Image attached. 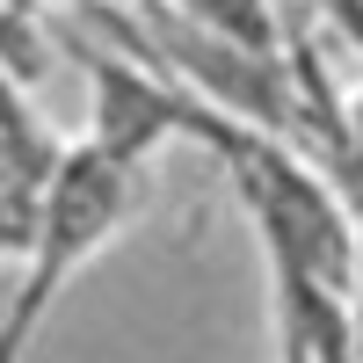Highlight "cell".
<instances>
[{"label": "cell", "mask_w": 363, "mask_h": 363, "mask_svg": "<svg viewBox=\"0 0 363 363\" xmlns=\"http://www.w3.org/2000/svg\"><path fill=\"white\" fill-rule=\"evenodd\" d=\"M342 145H349V153H363V95L342 102Z\"/></svg>", "instance_id": "5b68a950"}, {"label": "cell", "mask_w": 363, "mask_h": 363, "mask_svg": "<svg viewBox=\"0 0 363 363\" xmlns=\"http://www.w3.org/2000/svg\"><path fill=\"white\" fill-rule=\"evenodd\" d=\"M145 211V167L102 153V145H58V160L44 174V196H37V225H29V247H22V284H15V306L0 320V363H22L29 342L44 335L51 306L66 298V284L95 262L116 233Z\"/></svg>", "instance_id": "6da1fadb"}, {"label": "cell", "mask_w": 363, "mask_h": 363, "mask_svg": "<svg viewBox=\"0 0 363 363\" xmlns=\"http://www.w3.org/2000/svg\"><path fill=\"white\" fill-rule=\"evenodd\" d=\"M277 363H313V356H284V349H277Z\"/></svg>", "instance_id": "8992f818"}, {"label": "cell", "mask_w": 363, "mask_h": 363, "mask_svg": "<svg viewBox=\"0 0 363 363\" xmlns=\"http://www.w3.org/2000/svg\"><path fill=\"white\" fill-rule=\"evenodd\" d=\"M327 8H335V29L363 51V0H327Z\"/></svg>", "instance_id": "277c9868"}, {"label": "cell", "mask_w": 363, "mask_h": 363, "mask_svg": "<svg viewBox=\"0 0 363 363\" xmlns=\"http://www.w3.org/2000/svg\"><path fill=\"white\" fill-rule=\"evenodd\" d=\"M80 66L95 80V131H87V145L145 167L160 153V138H182V109H189L182 80L124 66V58H102V51H80Z\"/></svg>", "instance_id": "7a4b0ae2"}, {"label": "cell", "mask_w": 363, "mask_h": 363, "mask_svg": "<svg viewBox=\"0 0 363 363\" xmlns=\"http://www.w3.org/2000/svg\"><path fill=\"white\" fill-rule=\"evenodd\" d=\"M167 8L182 15V29H203L247 58H284V29L269 0H167Z\"/></svg>", "instance_id": "3957f363"}]
</instances>
